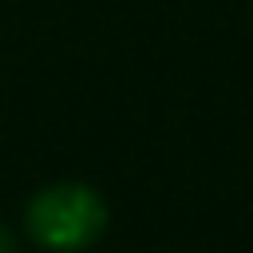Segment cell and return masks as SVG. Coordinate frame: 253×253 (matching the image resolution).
<instances>
[{"label":"cell","instance_id":"7a4b0ae2","mask_svg":"<svg viewBox=\"0 0 253 253\" xmlns=\"http://www.w3.org/2000/svg\"><path fill=\"white\" fill-rule=\"evenodd\" d=\"M0 253H16V237H12L4 225H0Z\"/></svg>","mask_w":253,"mask_h":253},{"label":"cell","instance_id":"6da1fadb","mask_svg":"<svg viewBox=\"0 0 253 253\" xmlns=\"http://www.w3.org/2000/svg\"><path fill=\"white\" fill-rule=\"evenodd\" d=\"M28 237L51 253H79L107 229V202L83 182H55L24 210Z\"/></svg>","mask_w":253,"mask_h":253}]
</instances>
